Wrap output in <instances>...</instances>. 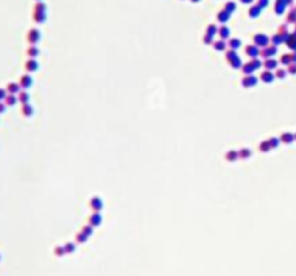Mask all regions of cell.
Instances as JSON below:
<instances>
[{
	"instance_id": "6da1fadb",
	"label": "cell",
	"mask_w": 296,
	"mask_h": 276,
	"mask_svg": "<svg viewBox=\"0 0 296 276\" xmlns=\"http://www.w3.org/2000/svg\"><path fill=\"white\" fill-rule=\"evenodd\" d=\"M27 38H28V41L31 44H36L40 39V33L36 29H31L29 31Z\"/></svg>"
},
{
	"instance_id": "7a4b0ae2",
	"label": "cell",
	"mask_w": 296,
	"mask_h": 276,
	"mask_svg": "<svg viewBox=\"0 0 296 276\" xmlns=\"http://www.w3.org/2000/svg\"><path fill=\"white\" fill-rule=\"evenodd\" d=\"M32 85V78L29 74H25L20 78L19 86L23 89H27Z\"/></svg>"
},
{
	"instance_id": "3957f363",
	"label": "cell",
	"mask_w": 296,
	"mask_h": 276,
	"mask_svg": "<svg viewBox=\"0 0 296 276\" xmlns=\"http://www.w3.org/2000/svg\"><path fill=\"white\" fill-rule=\"evenodd\" d=\"M38 68V64L34 59H30L25 63V69L28 72H35Z\"/></svg>"
},
{
	"instance_id": "277c9868",
	"label": "cell",
	"mask_w": 296,
	"mask_h": 276,
	"mask_svg": "<svg viewBox=\"0 0 296 276\" xmlns=\"http://www.w3.org/2000/svg\"><path fill=\"white\" fill-rule=\"evenodd\" d=\"M22 113L25 117H31L33 114V108L28 103L24 104L22 106Z\"/></svg>"
},
{
	"instance_id": "5b68a950",
	"label": "cell",
	"mask_w": 296,
	"mask_h": 276,
	"mask_svg": "<svg viewBox=\"0 0 296 276\" xmlns=\"http://www.w3.org/2000/svg\"><path fill=\"white\" fill-rule=\"evenodd\" d=\"M6 89H7L8 93H11V94H14V93H17L20 89V86L18 85L17 83H10V84H8L7 87H6Z\"/></svg>"
},
{
	"instance_id": "8992f818",
	"label": "cell",
	"mask_w": 296,
	"mask_h": 276,
	"mask_svg": "<svg viewBox=\"0 0 296 276\" xmlns=\"http://www.w3.org/2000/svg\"><path fill=\"white\" fill-rule=\"evenodd\" d=\"M4 102L5 104L9 105V106H12V105H14L15 104L17 103V98L14 96V94H9V95H6L5 98H4Z\"/></svg>"
},
{
	"instance_id": "52a82bcc",
	"label": "cell",
	"mask_w": 296,
	"mask_h": 276,
	"mask_svg": "<svg viewBox=\"0 0 296 276\" xmlns=\"http://www.w3.org/2000/svg\"><path fill=\"white\" fill-rule=\"evenodd\" d=\"M45 14L44 12H38V11H35L33 14V18L36 23H42L43 21L45 20Z\"/></svg>"
},
{
	"instance_id": "ba28073f",
	"label": "cell",
	"mask_w": 296,
	"mask_h": 276,
	"mask_svg": "<svg viewBox=\"0 0 296 276\" xmlns=\"http://www.w3.org/2000/svg\"><path fill=\"white\" fill-rule=\"evenodd\" d=\"M18 100L21 102L23 104H26L29 100V95L26 92H20L18 94Z\"/></svg>"
},
{
	"instance_id": "9c48e42d",
	"label": "cell",
	"mask_w": 296,
	"mask_h": 276,
	"mask_svg": "<svg viewBox=\"0 0 296 276\" xmlns=\"http://www.w3.org/2000/svg\"><path fill=\"white\" fill-rule=\"evenodd\" d=\"M27 54L30 57H36V55L39 54V50L38 48H36L35 46H31V47H30L28 48V50H27Z\"/></svg>"
},
{
	"instance_id": "30bf717a",
	"label": "cell",
	"mask_w": 296,
	"mask_h": 276,
	"mask_svg": "<svg viewBox=\"0 0 296 276\" xmlns=\"http://www.w3.org/2000/svg\"><path fill=\"white\" fill-rule=\"evenodd\" d=\"M45 4L41 3V2H38V3H36L35 8H34L35 11H38V12H44V11H45Z\"/></svg>"
},
{
	"instance_id": "8fae6325",
	"label": "cell",
	"mask_w": 296,
	"mask_h": 276,
	"mask_svg": "<svg viewBox=\"0 0 296 276\" xmlns=\"http://www.w3.org/2000/svg\"><path fill=\"white\" fill-rule=\"evenodd\" d=\"M5 96H6V92H5V90L0 88V101L2 99H4Z\"/></svg>"
},
{
	"instance_id": "7c38bea8",
	"label": "cell",
	"mask_w": 296,
	"mask_h": 276,
	"mask_svg": "<svg viewBox=\"0 0 296 276\" xmlns=\"http://www.w3.org/2000/svg\"><path fill=\"white\" fill-rule=\"evenodd\" d=\"M4 110H5V105H4V104L0 102V113H3Z\"/></svg>"
},
{
	"instance_id": "4fadbf2b",
	"label": "cell",
	"mask_w": 296,
	"mask_h": 276,
	"mask_svg": "<svg viewBox=\"0 0 296 276\" xmlns=\"http://www.w3.org/2000/svg\"><path fill=\"white\" fill-rule=\"evenodd\" d=\"M56 253L58 255H62V254H63V249H61V248H59V247H58V248H56Z\"/></svg>"
}]
</instances>
